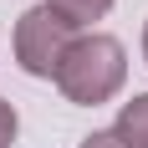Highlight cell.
Wrapping results in <instances>:
<instances>
[{"instance_id":"cell-1","label":"cell","mask_w":148,"mask_h":148,"mask_svg":"<svg viewBox=\"0 0 148 148\" xmlns=\"http://www.w3.org/2000/svg\"><path fill=\"white\" fill-rule=\"evenodd\" d=\"M123 77H128V56H123V41L118 36H77L72 46H66V56H61L56 66V82L61 97L77 107H97L107 102V97H118Z\"/></svg>"},{"instance_id":"cell-2","label":"cell","mask_w":148,"mask_h":148,"mask_svg":"<svg viewBox=\"0 0 148 148\" xmlns=\"http://www.w3.org/2000/svg\"><path fill=\"white\" fill-rule=\"evenodd\" d=\"M72 41H77V26L61 21L46 0L31 5V10L15 21V61H21L31 77H56V66H61V56H66Z\"/></svg>"},{"instance_id":"cell-3","label":"cell","mask_w":148,"mask_h":148,"mask_svg":"<svg viewBox=\"0 0 148 148\" xmlns=\"http://www.w3.org/2000/svg\"><path fill=\"white\" fill-rule=\"evenodd\" d=\"M112 133H118V143H128V148H148V92H138L133 102H123Z\"/></svg>"},{"instance_id":"cell-4","label":"cell","mask_w":148,"mask_h":148,"mask_svg":"<svg viewBox=\"0 0 148 148\" xmlns=\"http://www.w3.org/2000/svg\"><path fill=\"white\" fill-rule=\"evenodd\" d=\"M46 5H51L61 21H72L77 31H82V26H92V21H102V15L112 10V0H46Z\"/></svg>"},{"instance_id":"cell-5","label":"cell","mask_w":148,"mask_h":148,"mask_svg":"<svg viewBox=\"0 0 148 148\" xmlns=\"http://www.w3.org/2000/svg\"><path fill=\"white\" fill-rule=\"evenodd\" d=\"M15 133H21V118H15V107L0 97V148H10V143H15Z\"/></svg>"},{"instance_id":"cell-6","label":"cell","mask_w":148,"mask_h":148,"mask_svg":"<svg viewBox=\"0 0 148 148\" xmlns=\"http://www.w3.org/2000/svg\"><path fill=\"white\" fill-rule=\"evenodd\" d=\"M82 148H128V143H118V133L107 128V133H87V138H82Z\"/></svg>"},{"instance_id":"cell-7","label":"cell","mask_w":148,"mask_h":148,"mask_svg":"<svg viewBox=\"0 0 148 148\" xmlns=\"http://www.w3.org/2000/svg\"><path fill=\"white\" fill-rule=\"evenodd\" d=\"M143 61H148V26H143Z\"/></svg>"}]
</instances>
